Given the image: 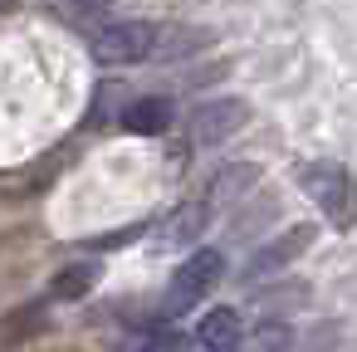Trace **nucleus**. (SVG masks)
Listing matches in <instances>:
<instances>
[{"label": "nucleus", "instance_id": "f8f14e48", "mask_svg": "<svg viewBox=\"0 0 357 352\" xmlns=\"http://www.w3.org/2000/svg\"><path fill=\"white\" fill-rule=\"evenodd\" d=\"M255 181H259V167H255V162H230V167L215 176V191H211V201H235V196H245Z\"/></svg>", "mask_w": 357, "mask_h": 352}, {"label": "nucleus", "instance_id": "ddd939ff", "mask_svg": "<svg viewBox=\"0 0 357 352\" xmlns=\"http://www.w3.org/2000/svg\"><path fill=\"white\" fill-rule=\"evenodd\" d=\"M123 103H128V98H123V89H118V84H98V103L89 108V118H93V123H118Z\"/></svg>", "mask_w": 357, "mask_h": 352}, {"label": "nucleus", "instance_id": "423d86ee", "mask_svg": "<svg viewBox=\"0 0 357 352\" xmlns=\"http://www.w3.org/2000/svg\"><path fill=\"white\" fill-rule=\"evenodd\" d=\"M211 45L206 30H191V25H157L152 30V54L147 59H162V64H181L191 54H201Z\"/></svg>", "mask_w": 357, "mask_h": 352}, {"label": "nucleus", "instance_id": "9b49d317", "mask_svg": "<svg viewBox=\"0 0 357 352\" xmlns=\"http://www.w3.org/2000/svg\"><path fill=\"white\" fill-rule=\"evenodd\" d=\"M93 284H98V264H89V259H79V264H69V269H59V274H54V284H50V293L69 303V298H84V293H89Z\"/></svg>", "mask_w": 357, "mask_h": 352}, {"label": "nucleus", "instance_id": "6e6552de", "mask_svg": "<svg viewBox=\"0 0 357 352\" xmlns=\"http://www.w3.org/2000/svg\"><path fill=\"white\" fill-rule=\"evenodd\" d=\"M235 337H240V313L235 308H206L201 313V323H196V347H206V352H230L235 347Z\"/></svg>", "mask_w": 357, "mask_h": 352}, {"label": "nucleus", "instance_id": "2eb2a0df", "mask_svg": "<svg viewBox=\"0 0 357 352\" xmlns=\"http://www.w3.org/2000/svg\"><path fill=\"white\" fill-rule=\"evenodd\" d=\"M10 6H15V0H0V10H10Z\"/></svg>", "mask_w": 357, "mask_h": 352}, {"label": "nucleus", "instance_id": "f257e3e1", "mask_svg": "<svg viewBox=\"0 0 357 352\" xmlns=\"http://www.w3.org/2000/svg\"><path fill=\"white\" fill-rule=\"evenodd\" d=\"M220 269H225V254L220 250H191L181 264H176V274H172V284H167V298H162V318H181V313H191L201 298H206V289L220 279Z\"/></svg>", "mask_w": 357, "mask_h": 352}, {"label": "nucleus", "instance_id": "39448f33", "mask_svg": "<svg viewBox=\"0 0 357 352\" xmlns=\"http://www.w3.org/2000/svg\"><path fill=\"white\" fill-rule=\"evenodd\" d=\"M118 128L132 132V137H157L172 128V103L162 93H142V98H128L123 113H118Z\"/></svg>", "mask_w": 357, "mask_h": 352}, {"label": "nucleus", "instance_id": "20e7f679", "mask_svg": "<svg viewBox=\"0 0 357 352\" xmlns=\"http://www.w3.org/2000/svg\"><path fill=\"white\" fill-rule=\"evenodd\" d=\"M298 186H303V196L328 215V220H347V171L342 167H333V162H313V167H303V176H298Z\"/></svg>", "mask_w": 357, "mask_h": 352}, {"label": "nucleus", "instance_id": "1a4fd4ad", "mask_svg": "<svg viewBox=\"0 0 357 352\" xmlns=\"http://www.w3.org/2000/svg\"><path fill=\"white\" fill-rule=\"evenodd\" d=\"M308 235H313L308 225H294L289 235L269 240V245H264V250H259V254H255V259L245 264V274H250V279H259V274H274V269H284V264H289V259H294V254L303 250V240H308Z\"/></svg>", "mask_w": 357, "mask_h": 352}, {"label": "nucleus", "instance_id": "7ed1b4c3", "mask_svg": "<svg viewBox=\"0 0 357 352\" xmlns=\"http://www.w3.org/2000/svg\"><path fill=\"white\" fill-rule=\"evenodd\" d=\"M245 123H250V103H240V98H211L186 118L196 147H225Z\"/></svg>", "mask_w": 357, "mask_h": 352}, {"label": "nucleus", "instance_id": "0eeeda50", "mask_svg": "<svg viewBox=\"0 0 357 352\" xmlns=\"http://www.w3.org/2000/svg\"><path fill=\"white\" fill-rule=\"evenodd\" d=\"M206 225H211V201H186L162 220L157 235H162V245H196L206 235Z\"/></svg>", "mask_w": 357, "mask_h": 352}, {"label": "nucleus", "instance_id": "4468645a", "mask_svg": "<svg viewBox=\"0 0 357 352\" xmlns=\"http://www.w3.org/2000/svg\"><path fill=\"white\" fill-rule=\"evenodd\" d=\"M79 6H89V10H103V6H118V0H79Z\"/></svg>", "mask_w": 357, "mask_h": 352}, {"label": "nucleus", "instance_id": "f03ea898", "mask_svg": "<svg viewBox=\"0 0 357 352\" xmlns=\"http://www.w3.org/2000/svg\"><path fill=\"white\" fill-rule=\"evenodd\" d=\"M152 30L157 25H147V20H118V25H103V30H93V40H89V54L98 59V64H142L147 54H152Z\"/></svg>", "mask_w": 357, "mask_h": 352}, {"label": "nucleus", "instance_id": "9d476101", "mask_svg": "<svg viewBox=\"0 0 357 352\" xmlns=\"http://www.w3.org/2000/svg\"><path fill=\"white\" fill-rule=\"evenodd\" d=\"M294 347V328L289 323H259V328H240L235 347L230 352H289Z\"/></svg>", "mask_w": 357, "mask_h": 352}]
</instances>
